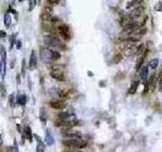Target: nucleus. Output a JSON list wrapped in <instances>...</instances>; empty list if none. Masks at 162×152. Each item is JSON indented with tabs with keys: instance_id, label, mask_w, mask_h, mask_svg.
Wrapping results in <instances>:
<instances>
[{
	"instance_id": "f257e3e1",
	"label": "nucleus",
	"mask_w": 162,
	"mask_h": 152,
	"mask_svg": "<svg viewBox=\"0 0 162 152\" xmlns=\"http://www.w3.org/2000/svg\"><path fill=\"white\" fill-rule=\"evenodd\" d=\"M63 145L68 148H84L87 146V143L85 141H81L80 139H66L63 141Z\"/></svg>"
},
{
	"instance_id": "f03ea898",
	"label": "nucleus",
	"mask_w": 162,
	"mask_h": 152,
	"mask_svg": "<svg viewBox=\"0 0 162 152\" xmlns=\"http://www.w3.org/2000/svg\"><path fill=\"white\" fill-rule=\"evenodd\" d=\"M44 41H45V44L49 46V47H59L62 43L56 36H53V35H48V36H45L44 37Z\"/></svg>"
},
{
	"instance_id": "7ed1b4c3",
	"label": "nucleus",
	"mask_w": 162,
	"mask_h": 152,
	"mask_svg": "<svg viewBox=\"0 0 162 152\" xmlns=\"http://www.w3.org/2000/svg\"><path fill=\"white\" fill-rule=\"evenodd\" d=\"M58 31H59L60 36L64 39L65 41H69L70 38H71V36H70V29H69V27L67 24H64V23L59 24Z\"/></svg>"
},
{
	"instance_id": "20e7f679",
	"label": "nucleus",
	"mask_w": 162,
	"mask_h": 152,
	"mask_svg": "<svg viewBox=\"0 0 162 152\" xmlns=\"http://www.w3.org/2000/svg\"><path fill=\"white\" fill-rule=\"evenodd\" d=\"M62 135L65 138H68V139H80L81 138V133L80 132L73 131L70 128H65L64 131L62 132Z\"/></svg>"
},
{
	"instance_id": "39448f33",
	"label": "nucleus",
	"mask_w": 162,
	"mask_h": 152,
	"mask_svg": "<svg viewBox=\"0 0 162 152\" xmlns=\"http://www.w3.org/2000/svg\"><path fill=\"white\" fill-rule=\"evenodd\" d=\"M40 55H41V59L46 63H50L53 60L52 59V50H50V49L42 48L40 51Z\"/></svg>"
},
{
	"instance_id": "423d86ee",
	"label": "nucleus",
	"mask_w": 162,
	"mask_h": 152,
	"mask_svg": "<svg viewBox=\"0 0 162 152\" xmlns=\"http://www.w3.org/2000/svg\"><path fill=\"white\" fill-rule=\"evenodd\" d=\"M143 10H144V7H142V6L134 7V9L130 12V14H129L128 16H129V18L131 19V20H135V19L139 18V17L142 15Z\"/></svg>"
},
{
	"instance_id": "0eeeda50",
	"label": "nucleus",
	"mask_w": 162,
	"mask_h": 152,
	"mask_svg": "<svg viewBox=\"0 0 162 152\" xmlns=\"http://www.w3.org/2000/svg\"><path fill=\"white\" fill-rule=\"evenodd\" d=\"M50 75H51L52 78L56 79L58 81H61V82L65 81V75H64V73H63L62 71H60V70H52L51 73H50Z\"/></svg>"
},
{
	"instance_id": "6e6552de",
	"label": "nucleus",
	"mask_w": 162,
	"mask_h": 152,
	"mask_svg": "<svg viewBox=\"0 0 162 152\" xmlns=\"http://www.w3.org/2000/svg\"><path fill=\"white\" fill-rule=\"evenodd\" d=\"M49 105L51 107H53L55 110H63L66 106L65 102H62V100H52L49 103Z\"/></svg>"
},
{
	"instance_id": "1a4fd4ad",
	"label": "nucleus",
	"mask_w": 162,
	"mask_h": 152,
	"mask_svg": "<svg viewBox=\"0 0 162 152\" xmlns=\"http://www.w3.org/2000/svg\"><path fill=\"white\" fill-rule=\"evenodd\" d=\"M29 68L30 70H34L37 68V56H36V52L33 50L30 52V56H29Z\"/></svg>"
},
{
	"instance_id": "9d476101",
	"label": "nucleus",
	"mask_w": 162,
	"mask_h": 152,
	"mask_svg": "<svg viewBox=\"0 0 162 152\" xmlns=\"http://www.w3.org/2000/svg\"><path fill=\"white\" fill-rule=\"evenodd\" d=\"M148 74H149V69H148V66H142L141 69L139 70V76H140V79L143 80V81H146L147 78H148Z\"/></svg>"
},
{
	"instance_id": "9b49d317",
	"label": "nucleus",
	"mask_w": 162,
	"mask_h": 152,
	"mask_svg": "<svg viewBox=\"0 0 162 152\" xmlns=\"http://www.w3.org/2000/svg\"><path fill=\"white\" fill-rule=\"evenodd\" d=\"M156 82H157L156 77H155L154 74H152L151 77L149 78V81H147L148 86H149V91H151V92H154V91H155V88H156Z\"/></svg>"
},
{
	"instance_id": "f8f14e48",
	"label": "nucleus",
	"mask_w": 162,
	"mask_h": 152,
	"mask_svg": "<svg viewBox=\"0 0 162 152\" xmlns=\"http://www.w3.org/2000/svg\"><path fill=\"white\" fill-rule=\"evenodd\" d=\"M5 75H6V59H1V61H0V76L2 79H4Z\"/></svg>"
},
{
	"instance_id": "ddd939ff",
	"label": "nucleus",
	"mask_w": 162,
	"mask_h": 152,
	"mask_svg": "<svg viewBox=\"0 0 162 152\" xmlns=\"http://www.w3.org/2000/svg\"><path fill=\"white\" fill-rule=\"evenodd\" d=\"M139 84H140V81L139 80H133L132 83H131V86H130V89H129V93L130 94H134L137 92V89L139 87Z\"/></svg>"
},
{
	"instance_id": "4468645a",
	"label": "nucleus",
	"mask_w": 162,
	"mask_h": 152,
	"mask_svg": "<svg viewBox=\"0 0 162 152\" xmlns=\"http://www.w3.org/2000/svg\"><path fill=\"white\" fill-rule=\"evenodd\" d=\"M35 138L37 140V152H44V150H45V145H44L43 141L40 139V137H38V135H35Z\"/></svg>"
},
{
	"instance_id": "2eb2a0df",
	"label": "nucleus",
	"mask_w": 162,
	"mask_h": 152,
	"mask_svg": "<svg viewBox=\"0 0 162 152\" xmlns=\"http://www.w3.org/2000/svg\"><path fill=\"white\" fill-rule=\"evenodd\" d=\"M45 140H46V143L48 145H53L54 144V137H53V134L51 133L50 130H47V133H46V137H45Z\"/></svg>"
},
{
	"instance_id": "dca6fc26",
	"label": "nucleus",
	"mask_w": 162,
	"mask_h": 152,
	"mask_svg": "<svg viewBox=\"0 0 162 152\" xmlns=\"http://www.w3.org/2000/svg\"><path fill=\"white\" fill-rule=\"evenodd\" d=\"M16 102H17V104L19 105H24L27 104V95L24 94L18 95L17 98H16Z\"/></svg>"
},
{
	"instance_id": "f3484780",
	"label": "nucleus",
	"mask_w": 162,
	"mask_h": 152,
	"mask_svg": "<svg viewBox=\"0 0 162 152\" xmlns=\"http://www.w3.org/2000/svg\"><path fill=\"white\" fill-rule=\"evenodd\" d=\"M4 24H5V27L7 29L10 28V24H11V14H10L9 12L4 15Z\"/></svg>"
},
{
	"instance_id": "a211bd4d",
	"label": "nucleus",
	"mask_w": 162,
	"mask_h": 152,
	"mask_svg": "<svg viewBox=\"0 0 162 152\" xmlns=\"http://www.w3.org/2000/svg\"><path fill=\"white\" fill-rule=\"evenodd\" d=\"M52 14L51 13H48V12H45V11H43L42 13H41V18L43 19V20H45V21H51L52 20Z\"/></svg>"
},
{
	"instance_id": "6ab92c4d",
	"label": "nucleus",
	"mask_w": 162,
	"mask_h": 152,
	"mask_svg": "<svg viewBox=\"0 0 162 152\" xmlns=\"http://www.w3.org/2000/svg\"><path fill=\"white\" fill-rule=\"evenodd\" d=\"M25 131V136H27V138H28V140H29V142H31L33 141V138H34V136H33V133H31V129H30V127L28 126V127H25V129H24Z\"/></svg>"
},
{
	"instance_id": "aec40b11",
	"label": "nucleus",
	"mask_w": 162,
	"mask_h": 152,
	"mask_svg": "<svg viewBox=\"0 0 162 152\" xmlns=\"http://www.w3.org/2000/svg\"><path fill=\"white\" fill-rule=\"evenodd\" d=\"M40 119H41V121L44 124L47 123V114H46L45 109H41L40 110Z\"/></svg>"
},
{
	"instance_id": "412c9836",
	"label": "nucleus",
	"mask_w": 162,
	"mask_h": 152,
	"mask_svg": "<svg viewBox=\"0 0 162 152\" xmlns=\"http://www.w3.org/2000/svg\"><path fill=\"white\" fill-rule=\"evenodd\" d=\"M122 60H123V55L121 53H116L114 56V58H113V62L114 64H119Z\"/></svg>"
},
{
	"instance_id": "4be33fe9",
	"label": "nucleus",
	"mask_w": 162,
	"mask_h": 152,
	"mask_svg": "<svg viewBox=\"0 0 162 152\" xmlns=\"http://www.w3.org/2000/svg\"><path fill=\"white\" fill-rule=\"evenodd\" d=\"M144 51H145V47H144L143 44H141V45H139L138 47L135 49V54L136 55H142Z\"/></svg>"
},
{
	"instance_id": "5701e85b",
	"label": "nucleus",
	"mask_w": 162,
	"mask_h": 152,
	"mask_svg": "<svg viewBox=\"0 0 162 152\" xmlns=\"http://www.w3.org/2000/svg\"><path fill=\"white\" fill-rule=\"evenodd\" d=\"M158 64H159V61H158V59H156V58L149 61V66L151 67L152 69H156L157 66H158Z\"/></svg>"
},
{
	"instance_id": "b1692460",
	"label": "nucleus",
	"mask_w": 162,
	"mask_h": 152,
	"mask_svg": "<svg viewBox=\"0 0 162 152\" xmlns=\"http://www.w3.org/2000/svg\"><path fill=\"white\" fill-rule=\"evenodd\" d=\"M72 115L69 114V113H60L58 115V118L59 119H62V120H68Z\"/></svg>"
},
{
	"instance_id": "393cba45",
	"label": "nucleus",
	"mask_w": 162,
	"mask_h": 152,
	"mask_svg": "<svg viewBox=\"0 0 162 152\" xmlns=\"http://www.w3.org/2000/svg\"><path fill=\"white\" fill-rule=\"evenodd\" d=\"M60 58H61V54H60L58 51L52 50V59H53V60H58V59H60Z\"/></svg>"
},
{
	"instance_id": "a878e982",
	"label": "nucleus",
	"mask_w": 162,
	"mask_h": 152,
	"mask_svg": "<svg viewBox=\"0 0 162 152\" xmlns=\"http://www.w3.org/2000/svg\"><path fill=\"white\" fill-rule=\"evenodd\" d=\"M37 5V0H29V10L31 11Z\"/></svg>"
},
{
	"instance_id": "bb28decb",
	"label": "nucleus",
	"mask_w": 162,
	"mask_h": 152,
	"mask_svg": "<svg viewBox=\"0 0 162 152\" xmlns=\"http://www.w3.org/2000/svg\"><path fill=\"white\" fill-rule=\"evenodd\" d=\"M0 55H1V59H6V51L3 46H0Z\"/></svg>"
},
{
	"instance_id": "cd10ccee",
	"label": "nucleus",
	"mask_w": 162,
	"mask_h": 152,
	"mask_svg": "<svg viewBox=\"0 0 162 152\" xmlns=\"http://www.w3.org/2000/svg\"><path fill=\"white\" fill-rule=\"evenodd\" d=\"M15 43H16V37H15V35H11L10 36V49L14 46Z\"/></svg>"
},
{
	"instance_id": "c85d7f7f",
	"label": "nucleus",
	"mask_w": 162,
	"mask_h": 152,
	"mask_svg": "<svg viewBox=\"0 0 162 152\" xmlns=\"http://www.w3.org/2000/svg\"><path fill=\"white\" fill-rule=\"evenodd\" d=\"M6 152H18V149L16 146H9L6 148Z\"/></svg>"
},
{
	"instance_id": "c756f323",
	"label": "nucleus",
	"mask_w": 162,
	"mask_h": 152,
	"mask_svg": "<svg viewBox=\"0 0 162 152\" xmlns=\"http://www.w3.org/2000/svg\"><path fill=\"white\" fill-rule=\"evenodd\" d=\"M44 11L52 14V12H53V7H52V5H50V4H49V5H46L45 8H44Z\"/></svg>"
},
{
	"instance_id": "7c9ffc66",
	"label": "nucleus",
	"mask_w": 162,
	"mask_h": 152,
	"mask_svg": "<svg viewBox=\"0 0 162 152\" xmlns=\"http://www.w3.org/2000/svg\"><path fill=\"white\" fill-rule=\"evenodd\" d=\"M21 74L22 76L25 75V60L24 59L22 60V63H21Z\"/></svg>"
},
{
	"instance_id": "2f4dec72",
	"label": "nucleus",
	"mask_w": 162,
	"mask_h": 152,
	"mask_svg": "<svg viewBox=\"0 0 162 152\" xmlns=\"http://www.w3.org/2000/svg\"><path fill=\"white\" fill-rule=\"evenodd\" d=\"M47 1L50 5H57L60 2V0H47Z\"/></svg>"
},
{
	"instance_id": "473e14b6",
	"label": "nucleus",
	"mask_w": 162,
	"mask_h": 152,
	"mask_svg": "<svg viewBox=\"0 0 162 152\" xmlns=\"http://www.w3.org/2000/svg\"><path fill=\"white\" fill-rule=\"evenodd\" d=\"M161 7H162V3L160 2V3H158V4L155 6V10H157V11H158V10H162Z\"/></svg>"
},
{
	"instance_id": "72a5a7b5",
	"label": "nucleus",
	"mask_w": 162,
	"mask_h": 152,
	"mask_svg": "<svg viewBox=\"0 0 162 152\" xmlns=\"http://www.w3.org/2000/svg\"><path fill=\"white\" fill-rule=\"evenodd\" d=\"M159 91L162 92V76L159 77Z\"/></svg>"
},
{
	"instance_id": "f704fd0d",
	"label": "nucleus",
	"mask_w": 162,
	"mask_h": 152,
	"mask_svg": "<svg viewBox=\"0 0 162 152\" xmlns=\"http://www.w3.org/2000/svg\"><path fill=\"white\" fill-rule=\"evenodd\" d=\"M5 37H6V33L4 30H0V39L5 38Z\"/></svg>"
},
{
	"instance_id": "c9c22d12",
	"label": "nucleus",
	"mask_w": 162,
	"mask_h": 152,
	"mask_svg": "<svg viewBox=\"0 0 162 152\" xmlns=\"http://www.w3.org/2000/svg\"><path fill=\"white\" fill-rule=\"evenodd\" d=\"M16 48L17 49L21 48V42H20V40H16Z\"/></svg>"
},
{
	"instance_id": "e433bc0d",
	"label": "nucleus",
	"mask_w": 162,
	"mask_h": 152,
	"mask_svg": "<svg viewBox=\"0 0 162 152\" xmlns=\"http://www.w3.org/2000/svg\"><path fill=\"white\" fill-rule=\"evenodd\" d=\"M59 48H61V50H63V51H66L67 50V47L64 45V44H61V45L59 46Z\"/></svg>"
},
{
	"instance_id": "4c0bfd02",
	"label": "nucleus",
	"mask_w": 162,
	"mask_h": 152,
	"mask_svg": "<svg viewBox=\"0 0 162 152\" xmlns=\"http://www.w3.org/2000/svg\"><path fill=\"white\" fill-rule=\"evenodd\" d=\"M16 80H17V83L18 84H20V76L17 74V76H16Z\"/></svg>"
},
{
	"instance_id": "58836bf2",
	"label": "nucleus",
	"mask_w": 162,
	"mask_h": 152,
	"mask_svg": "<svg viewBox=\"0 0 162 152\" xmlns=\"http://www.w3.org/2000/svg\"><path fill=\"white\" fill-rule=\"evenodd\" d=\"M16 128H17V131H18V132H21V130H20V129H21L20 125H16Z\"/></svg>"
},
{
	"instance_id": "ea45409f",
	"label": "nucleus",
	"mask_w": 162,
	"mask_h": 152,
	"mask_svg": "<svg viewBox=\"0 0 162 152\" xmlns=\"http://www.w3.org/2000/svg\"><path fill=\"white\" fill-rule=\"evenodd\" d=\"M2 144V137H1V134H0V145Z\"/></svg>"
},
{
	"instance_id": "a19ab883",
	"label": "nucleus",
	"mask_w": 162,
	"mask_h": 152,
	"mask_svg": "<svg viewBox=\"0 0 162 152\" xmlns=\"http://www.w3.org/2000/svg\"><path fill=\"white\" fill-rule=\"evenodd\" d=\"M19 1H20V2H22V1H24V0H19Z\"/></svg>"
}]
</instances>
